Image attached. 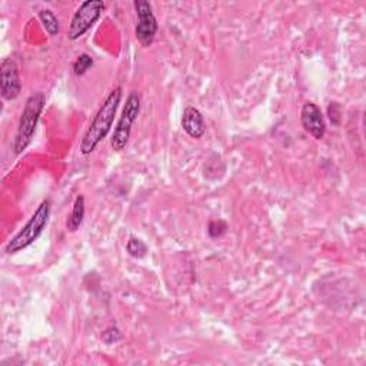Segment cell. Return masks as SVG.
Segmentation results:
<instances>
[{
  "instance_id": "obj_3",
  "label": "cell",
  "mask_w": 366,
  "mask_h": 366,
  "mask_svg": "<svg viewBox=\"0 0 366 366\" xmlns=\"http://www.w3.org/2000/svg\"><path fill=\"white\" fill-rule=\"evenodd\" d=\"M50 207H51L50 199H44L37 206V209L30 216L27 223L7 242V244L4 247V252L7 254H14V253L26 249L27 246L34 243V240L39 239V236L43 233V230L46 229V226L49 223Z\"/></svg>"
},
{
  "instance_id": "obj_14",
  "label": "cell",
  "mask_w": 366,
  "mask_h": 366,
  "mask_svg": "<svg viewBox=\"0 0 366 366\" xmlns=\"http://www.w3.org/2000/svg\"><path fill=\"white\" fill-rule=\"evenodd\" d=\"M227 229H229V226L224 220H220V219L210 220L209 226H207V233L212 239H217V237L223 236L227 232Z\"/></svg>"
},
{
  "instance_id": "obj_13",
  "label": "cell",
  "mask_w": 366,
  "mask_h": 366,
  "mask_svg": "<svg viewBox=\"0 0 366 366\" xmlns=\"http://www.w3.org/2000/svg\"><path fill=\"white\" fill-rule=\"evenodd\" d=\"M93 64H94V61H93L92 56L87 54V53H81V54H79L77 59L73 61V66H71L73 74L77 76V77H80V76L86 74V73L93 67Z\"/></svg>"
},
{
  "instance_id": "obj_7",
  "label": "cell",
  "mask_w": 366,
  "mask_h": 366,
  "mask_svg": "<svg viewBox=\"0 0 366 366\" xmlns=\"http://www.w3.org/2000/svg\"><path fill=\"white\" fill-rule=\"evenodd\" d=\"M0 93L7 102L17 99L21 93V80L16 61L10 57L0 64Z\"/></svg>"
},
{
  "instance_id": "obj_6",
  "label": "cell",
  "mask_w": 366,
  "mask_h": 366,
  "mask_svg": "<svg viewBox=\"0 0 366 366\" xmlns=\"http://www.w3.org/2000/svg\"><path fill=\"white\" fill-rule=\"evenodd\" d=\"M136 14H137V23L134 27V36L140 46L150 47L154 41V37L159 30L157 20L153 14V7L150 1L146 0H134L133 1Z\"/></svg>"
},
{
  "instance_id": "obj_5",
  "label": "cell",
  "mask_w": 366,
  "mask_h": 366,
  "mask_svg": "<svg viewBox=\"0 0 366 366\" xmlns=\"http://www.w3.org/2000/svg\"><path fill=\"white\" fill-rule=\"evenodd\" d=\"M106 9L104 1L102 0H86L83 1L77 10L74 11L69 29H67V39L74 41L84 36L93 24L99 20L103 10Z\"/></svg>"
},
{
  "instance_id": "obj_16",
  "label": "cell",
  "mask_w": 366,
  "mask_h": 366,
  "mask_svg": "<svg viewBox=\"0 0 366 366\" xmlns=\"http://www.w3.org/2000/svg\"><path fill=\"white\" fill-rule=\"evenodd\" d=\"M327 114L329 119L332 122V124L339 126L340 124V119H342V107L337 102H330V104L327 106Z\"/></svg>"
},
{
  "instance_id": "obj_1",
  "label": "cell",
  "mask_w": 366,
  "mask_h": 366,
  "mask_svg": "<svg viewBox=\"0 0 366 366\" xmlns=\"http://www.w3.org/2000/svg\"><path fill=\"white\" fill-rule=\"evenodd\" d=\"M122 87L116 86L110 90L102 106L99 107L97 113L94 114L93 120L90 122L87 130L84 132L81 142H80V153L87 156L94 152L99 143L107 136L114 122V114L117 112L119 103L122 100Z\"/></svg>"
},
{
  "instance_id": "obj_2",
  "label": "cell",
  "mask_w": 366,
  "mask_h": 366,
  "mask_svg": "<svg viewBox=\"0 0 366 366\" xmlns=\"http://www.w3.org/2000/svg\"><path fill=\"white\" fill-rule=\"evenodd\" d=\"M44 94L41 92L33 93L27 97L24 107L20 113L17 132L13 142V150L16 154H20L26 150V147L31 143L43 106H44Z\"/></svg>"
},
{
  "instance_id": "obj_11",
  "label": "cell",
  "mask_w": 366,
  "mask_h": 366,
  "mask_svg": "<svg viewBox=\"0 0 366 366\" xmlns=\"http://www.w3.org/2000/svg\"><path fill=\"white\" fill-rule=\"evenodd\" d=\"M39 19L41 21V26L43 29L47 31V34L50 37H54L59 34L60 31V23H59V19L56 17V14L49 10V9H43L39 11Z\"/></svg>"
},
{
  "instance_id": "obj_9",
  "label": "cell",
  "mask_w": 366,
  "mask_h": 366,
  "mask_svg": "<svg viewBox=\"0 0 366 366\" xmlns=\"http://www.w3.org/2000/svg\"><path fill=\"white\" fill-rule=\"evenodd\" d=\"M182 127L183 130L193 139L199 140L203 137L206 127L202 113L194 106H186L182 116Z\"/></svg>"
},
{
  "instance_id": "obj_10",
  "label": "cell",
  "mask_w": 366,
  "mask_h": 366,
  "mask_svg": "<svg viewBox=\"0 0 366 366\" xmlns=\"http://www.w3.org/2000/svg\"><path fill=\"white\" fill-rule=\"evenodd\" d=\"M84 196L83 194H77V197L74 199L73 207H71V213L69 214L67 220H66V229L67 232H77L79 227L83 223L84 219V213H86V207H84Z\"/></svg>"
},
{
  "instance_id": "obj_15",
  "label": "cell",
  "mask_w": 366,
  "mask_h": 366,
  "mask_svg": "<svg viewBox=\"0 0 366 366\" xmlns=\"http://www.w3.org/2000/svg\"><path fill=\"white\" fill-rule=\"evenodd\" d=\"M102 339H103L104 343L113 345V343H117L119 340H122L123 336H122L120 330H119L116 326H110V327H107V329L102 333Z\"/></svg>"
},
{
  "instance_id": "obj_8",
  "label": "cell",
  "mask_w": 366,
  "mask_h": 366,
  "mask_svg": "<svg viewBox=\"0 0 366 366\" xmlns=\"http://www.w3.org/2000/svg\"><path fill=\"white\" fill-rule=\"evenodd\" d=\"M302 127L316 140L323 139L326 133V123L320 107L312 102H306L300 110Z\"/></svg>"
},
{
  "instance_id": "obj_12",
  "label": "cell",
  "mask_w": 366,
  "mask_h": 366,
  "mask_svg": "<svg viewBox=\"0 0 366 366\" xmlns=\"http://www.w3.org/2000/svg\"><path fill=\"white\" fill-rule=\"evenodd\" d=\"M126 252L134 259H142L147 253V246L142 239H139L136 236H130L127 240V244H126Z\"/></svg>"
},
{
  "instance_id": "obj_4",
  "label": "cell",
  "mask_w": 366,
  "mask_h": 366,
  "mask_svg": "<svg viewBox=\"0 0 366 366\" xmlns=\"http://www.w3.org/2000/svg\"><path fill=\"white\" fill-rule=\"evenodd\" d=\"M139 112H140V94L137 92H132L126 99L122 114L117 120V124L110 139V146L114 152H122L123 149H126L130 139L132 126L137 119Z\"/></svg>"
}]
</instances>
